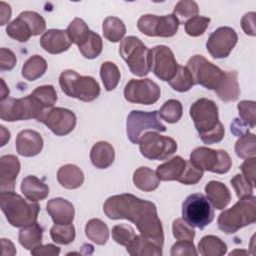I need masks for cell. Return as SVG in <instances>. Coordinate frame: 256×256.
<instances>
[{
  "instance_id": "52a82bcc",
  "label": "cell",
  "mask_w": 256,
  "mask_h": 256,
  "mask_svg": "<svg viewBox=\"0 0 256 256\" xmlns=\"http://www.w3.org/2000/svg\"><path fill=\"white\" fill-rule=\"evenodd\" d=\"M119 53L132 74L143 77L151 71L150 50L136 36H127L120 41Z\"/></svg>"
},
{
  "instance_id": "ba28073f",
  "label": "cell",
  "mask_w": 256,
  "mask_h": 256,
  "mask_svg": "<svg viewBox=\"0 0 256 256\" xmlns=\"http://www.w3.org/2000/svg\"><path fill=\"white\" fill-rule=\"evenodd\" d=\"M182 219L190 226L203 230L213 221L214 208L205 195L191 194L182 204Z\"/></svg>"
},
{
  "instance_id": "d6986e66",
  "label": "cell",
  "mask_w": 256,
  "mask_h": 256,
  "mask_svg": "<svg viewBox=\"0 0 256 256\" xmlns=\"http://www.w3.org/2000/svg\"><path fill=\"white\" fill-rule=\"evenodd\" d=\"M20 172V162L15 155L0 157V191H14L15 181Z\"/></svg>"
},
{
  "instance_id": "ab89813d",
  "label": "cell",
  "mask_w": 256,
  "mask_h": 256,
  "mask_svg": "<svg viewBox=\"0 0 256 256\" xmlns=\"http://www.w3.org/2000/svg\"><path fill=\"white\" fill-rule=\"evenodd\" d=\"M51 239L60 245H67L75 239V227L71 224H54L50 229Z\"/></svg>"
},
{
  "instance_id": "83f0119b",
  "label": "cell",
  "mask_w": 256,
  "mask_h": 256,
  "mask_svg": "<svg viewBox=\"0 0 256 256\" xmlns=\"http://www.w3.org/2000/svg\"><path fill=\"white\" fill-rule=\"evenodd\" d=\"M186 167V160L181 156H175L167 162L159 165L156 173L162 181H177L183 174Z\"/></svg>"
},
{
  "instance_id": "8fae6325",
  "label": "cell",
  "mask_w": 256,
  "mask_h": 256,
  "mask_svg": "<svg viewBox=\"0 0 256 256\" xmlns=\"http://www.w3.org/2000/svg\"><path fill=\"white\" fill-rule=\"evenodd\" d=\"M186 67L190 70L195 84L209 90L217 89L225 77V71H222L202 55L192 56Z\"/></svg>"
},
{
  "instance_id": "2e32d148",
  "label": "cell",
  "mask_w": 256,
  "mask_h": 256,
  "mask_svg": "<svg viewBox=\"0 0 256 256\" xmlns=\"http://www.w3.org/2000/svg\"><path fill=\"white\" fill-rule=\"evenodd\" d=\"M46 125L56 136H65L76 126V115L69 109L53 107L47 109L38 120Z\"/></svg>"
},
{
  "instance_id": "5bb4252c",
  "label": "cell",
  "mask_w": 256,
  "mask_h": 256,
  "mask_svg": "<svg viewBox=\"0 0 256 256\" xmlns=\"http://www.w3.org/2000/svg\"><path fill=\"white\" fill-rule=\"evenodd\" d=\"M161 90L158 84L149 78L131 79L125 85L124 97L130 103L151 105L160 98Z\"/></svg>"
},
{
  "instance_id": "f5cc1de1",
  "label": "cell",
  "mask_w": 256,
  "mask_h": 256,
  "mask_svg": "<svg viewBox=\"0 0 256 256\" xmlns=\"http://www.w3.org/2000/svg\"><path fill=\"white\" fill-rule=\"evenodd\" d=\"M171 256H184V255H197L193 241H177L173 244L170 252Z\"/></svg>"
},
{
  "instance_id": "681fc988",
  "label": "cell",
  "mask_w": 256,
  "mask_h": 256,
  "mask_svg": "<svg viewBox=\"0 0 256 256\" xmlns=\"http://www.w3.org/2000/svg\"><path fill=\"white\" fill-rule=\"evenodd\" d=\"M230 182H231V185H232L233 189L236 192V195H237L238 199L245 198V197L253 195L254 186L242 174H236L231 179Z\"/></svg>"
},
{
  "instance_id": "d590c367",
  "label": "cell",
  "mask_w": 256,
  "mask_h": 256,
  "mask_svg": "<svg viewBox=\"0 0 256 256\" xmlns=\"http://www.w3.org/2000/svg\"><path fill=\"white\" fill-rule=\"evenodd\" d=\"M71 43L76 44L78 47L83 45L89 38L91 30H89L85 21L81 18H74L65 30Z\"/></svg>"
},
{
  "instance_id": "680465c9",
  "label": "cell",
  "mask_w": 256,
  "mask_h": 256,
  "mask_svg": "<svg viewBox=\"0 0 256 256\" xmlns=\"http://www.w3.org/2000/svg\"><path fill=\"white\" fill-rule=\"evenodd\" d=\"M231 132L235 135V136H242L245 133L249 132V127L239 118H235L233 120V122L231 123Z\"/></svg>"
},
{
  "instance_id": "7bdbcfd3",
  "label": "cell",
  "mask_w": 256,
  "mask_h": 256,
  "mask_svg": "<svg viewBox=\"0 0 256 256\" xmlns=\"http://www.w3.org/2000/svg\"><path fill=\"white\" fill-rule=\"evenodd\" d=\"M79 48L80 53L87 59H94L98 57L103 48V42L99 34L91 31L88 40Z\"/></svg>"
},
{
  "instance_id": "9f6ffc18",
  "label": "cell",
  "mask_w": 256,
  "mask_h": 256,
  "mask_svg": "<svg viewBox=\"0 0 256 256\" xmlns=\"http://www.w3.org/2000/svg\"><path fill=\"white\" fill-rule=\"evenodd\" d=\"M255 12L246 13L241 19V27L246 35L255 36L256 28H255Z\"/></svg>"
},
{
  "instance_id": "6da1fadb",
  "label": "cell",
  "mask_w": 256,
  "mask_h": 256,
  "mask_svg": "<svg viewBox=\"0 0 256 256\" xmlns=\"http://www.w3.org/2000/svg\"><path fill=\"white\" fill-rule=\"evenodd\" d=\"M103 211L109 219L129 220L137 226L138 231L143 236L161 246L164 245L162 222L158 217L157 207L154 203L124 193L109 197L103 205Z\"/></svg>"
},
{
  "instance_id": "f907efd6",
  "label": "cell",
  "mask_w": 256,
  "mask_h": 256,
  "mask_svg": "<svg viewBox=\"0 0 256 256\" xmlns=\"http://www.w3.org/2000/svg\"><path fill=\"white\" fill-rule=\"evenodd\" d=\"M203 172L201 169L194 166L190 160H186V167L182 176L177 180L184 185H194L197 184L203 177Z\"/></svg>"
},
{
  "instance_id": "d4e9b609",
  "label": "cell",
  "mask_w": 256,
  "mask_h": 256,
  "mask_svg": "<svg viewBox=\"0 0 256 256\" xmlns=\"http://www.w3.org/2000/svg\"><path fill=\"white\" fill-rule=\"evenodd\" d=\"M115 159L113 146L106 141H99L93 145L90 151V160L98 169H106L112 165Z\"/></svg>"
},
{
  "instance_id": "94428289",
  "label": "cell",
  "mask_w": 256,
  "mask_h": 256,
  "mask_svg": "<svg viewBox=\"0 0 256 256\" xmlns=\"http://www.w3.org/2000/svg\"><path fill=\"white\" fill-rule=\"evenodd\" d=\"M1 243H2V247H3V251H5L6 249H8L9 255H15V254H16L15 247H14L13 243H12L9 239L2 238V239H1ZM3 251H2V252H3Z\"/></svg>"
},
{
  "instance_id": "bcb514c9",
  "label": "cell",
  "mask_w": 256,
  "mask_h": 256,
  "mask_svg": "<svg viewBox=\"0 0 256 256\" xmlns=\"http://www.w3.org/2000/svg\"><path fill=\"white\" fill-rule=\"evenodd\" d=\"M210 23V18L204 17V16H195L191 19H189L185 24V32L192 37H198L202 35L206 29L208 28Z\"/></svg>"
},
{
  "instance_id": "d6a6232c",
  "label": "cell",
  "mask_w": 256,
  "mask_h": 256,
  "mask_svg": "<svg viewBox=\"0 0 256 256\" xmlns=\"http://www.w3.org/2000/svg\"><path fill=\"white\" fill-rule=\"evenodd\" d=\"M47 70V62L40 55H33L26 60L21 74L28 81H35L42 77Z\"/></svg>"
},
{
  "instance_id": "603a6c76",
  "label": "cell",
  "mask_w": 256,
  "mask_h": 256,
  "mask_svg": "<svg viewBox=\"0 0 256 256\" xmlns=\"http://www.w3.org/2000/svg\"><path fill=\"white\" fill-rule=\"evenodd\" d=\"M205 193L212 206L218 210H223L231 201V193L228 187L220 181H209L205 188Z\"/></svg>"
},
{
  "instance_id": "c3c4849f",
  "label": "cell",
  "mask_w": 256,
  "mask_h": 256,
  "mask_svg": "<svg viewBox=\"0 0 256 256\" xmlns=\"http://www.w3.org/2000/svg\"><path fill=\"white\" fill-rule=\"evenodd\" d=\"M47 109L53 108L57 101V93L55 88L52 85H43L39 86L32 92Z\"/></svg>"
},
{
  "instance_id": "db71d44e",
  "label": "cell",
  "mask_w": 256,
  "mask_h": 256,
  "mask_svg": "<svg viewBox=\"0 0 256 256\" xmlns=\"http://www.w3.org/2000/svg\"><path fill=\"white\" fill-rule=\"evenodd\" d=\"M16 61H17L16 56L11 50L7 48L0 49V70L1 71L12 70L16 65Z\"/></svg>"
},
{
  "instance_id": "1f68e13d",
  "label": "cell",
  "mask_w": 256,
  "mask_h": 256,
  "mask_svg": "<svg viewBox=\"0 0 256 256\" xmlns=\"http://www.w3.org/2000/svg\"><path fill=\"white\" fill-rule=\"evenodd\" d=\"M227 252V245L215 235H206L198 243V253L202 256H222Z\"/></svg>"
},
{
  "instance_id": "484cf974",
  "label": "cell",
  "mask_w": 256,
  "mask_h": 256,
  "mask_svg": "<svg viewBox=\"0 0 256 256\" xmlns=\"http://www.w3.org/2000/svg\"><path fill=\"white\" fill-rule=\"evenodd\" d=\"M237 71H225V77L221 84L215 89V93L224 102L236 101L240 95V88L237 80Z\"/></svg>"
},
{
  "instance_id": "30bf717a",
  "label": "cell",
  "mask_w": 256,
  "mask_h": 256,
  "mask_svg": "<svg viewBox=\"0 0 256 256\" xmlns=\"http://www.w3.org/2000/svg\"><path fill=\"white\" fill-rule=\"evenodd\" d=\"M190 162L202 171H210L217 174L227 173L232 160L224 150H215L205 146L194 149L190 154Z\"/></svg>"
},
{
  "instance_id": "816d5d0a",
  "label": "cell",
  "mask_w": 256,
  "mask_h": 256,
  "mask_svg": "<svg viewBox=\"0 0 256 256\" xmlns=\"http://www.w3.org/2000/svg\"><path fill=\"white\" fill-rule=\"evenodd\" d=\"M29 23L32 28L33 36H37L42 34L46 29V22L44 18L34 11H23L20 13Z\"/></svg>"
},
{
  "instance_id": "f6af8a7d",
  "label": "cell",
  "mask_w": 256,
  "mask_h": 256,
  "mask_svg": "<svg viewBox=\"0 0 256 256\" xmlns=\"http://www.w3.org/2000/svg\"><path fill=\"white\" fill-rule=\"evenodd\" d=\"M173 236L178 241H193L195 237V230L192 226L186 223L183 219H175L172 223Z\"/></svg>"
},
{
  "instance_id": "836d02e7",
  "label": "cell",
  "mask_w": 256,
  "mask_h": 256,
  "mask_svg": "<svg viewBox=\"0 0 256 256\" xmlns=\"http://www.w3.org/2000/svg\"><path fill=\"white\" fill-rule=\"evenodd\" d=\"M102 32L108 41L116 43L123 39L126 33V27L120 18L109 16L103 21Z\"/></svg>"
},
{
  "instance_id": "f546056e",
  "label": "cell",
  "mask_w": 256,
  "mask_h": 256,
  "mask_svg": "<svg viewBox=\"0 0 256 256\" xmlns=\"http://www.w3.org/2000/svg\"><path fill=\"white\" fill-rule=\"evenodd\" d=\"M133 183L138 189L144 192H151L158 188L160 179L155 171L142 166L135 170L133 174Z\"/></svg>"
},
{
  "instance_id": "6125c7cd",
  "label": "cell",
  "mask_w": 256,
  "mask_h": 256,
  "mask_svg": "<svg viewBox=\"0 0 256 256\" xmlns=\"http://www.w3.org/2000/svg\"><path fill=\"white\" fill-rule=\"evenodd\" d=\"M0 129H1V144H0V146H4L10 140V132L3 125L0 126Z\"/></svg>"
},
{
  "instance_id": "44dd1931",
  "label": "cell",
  "mask_w": 256,
  "mask_h": 256,
  "mask_svg": "<svg viewBox=\"0 0 256 256\" xmlns=\"http://www.w3.org/2000/svg\"><path fill=\"white\" fill-rule=\"evenodd\" d=\"M40 45L50 54H59L67 51L71 46L66 31L60 29H49L40 38Z\"/></svg>"
},
{
  "instance_id": "b9f144b4",
  "label": "cell",
  "mask_w": 256,
  "mask_h": 256,
  "mask_svg": "<svg viewBox=\"0 0 256 256\" xmlns=\"http://www.w3.org/2000/svg\"><path fill=\"white\" fill-rule=\"evenodd\" d=\"M158 114L164 121L168 123H176L181 119L183 114L182 104L176 99H169L162 105Z\"/></svg>"
},
{
  "instance_id": "f35d334b",
  "label": "cell",
  "mask_w": 256,
  "mask_h": 256,
  "mask_svg": "<svg viewBox=\"0 0 256 256\" xmlns=\"http://www.w3.org/2000/svg\"><path fill=\"white\" fill-rule=\"evenodd\" d=\"M100 77L103 82L104 88L107 91L114 90L120 80V71L116 64L107 61L102 63L100 67Z\"/></svg>"
},
{
  "instance_id": "e575fe53",
  "label": "cell",
  "mask_w": 256,
  "mask_h": 256,
  "mask_svg": "<svg viewBox=\"0 0 256 256\" xmlns=\"http://www.w3.org/2000/svg\"><path fill=\"white\" fill-rule=\"evenodd\" d=\"M85 234L89 240L97 245H104L109 238V229L102 220L93 218L86 223Z\"/></svg>"
},
{
  "instance_id": "ffe728a7",
  "label": "cell",
  "mask_w": 256,
  "mask_h": 256,
  "mask_svg": "<svg viewBox=\"0 0 256 256\" xmlns=\"http://www.w3.org/2000/svg\"><path fill=\"white\" fill-rule=\"evenodd\" d=\"M46 211L54 224H71L74 220V206L64 198L50 199L46 204Z\"/></svg>"
},
{
  "instance_id": "8d00e7d4",
  "label": "cell",
  "mask_w": 256,
  "mask_h": 256,
  "mask_svg": "<svg viewBox=\"0 0 256 256\" xmlns=\"http://www.w3.org/2000/svg\"><path fill=\"white\" fill-rule=\"evenodd\" d=\"M168 83L172 89L178 92H187L195 85L190 70L186 66L181 65L178 66L176 74Z\"/></svg>"
},
{
  "instance_id": "3957f363",
  "label": "cell",
  "mask_w": 256,
  "mask_h": 256,
  "mask_svg": "<svg viewBox=\"0 0 256 256\" xmlns=\"http://www.w3.org/2000/svg\"><path fill=\"white\" fill-rule=\"evenodd\" d=\"M0 206L8 223L17 228L36 222L40 211L37 202L25 200L14 191L0 193Z\"/></svg>"
},
{
  "instance_id": "f1b7e54d",
  "label": "cell",
  "mask_w": 256,
  "mask_h": 256,
  "mask_svg": "<svg viewBox=\"0 0 256 256\" xmlns=\"http://www.w3.org/2000/svg\"><path fill=\"white\" fill-rule=\"evenodd\" d=\"M43 227L36 222L24 226L19 230L18 240L19 243L27 250L32 251L33 249L42 245Z\"/></svg>"
},
{
  "instance_id": "5b68a950",
  "label": "cell",
  "mask_w": 256,
  "mask_h": 256,
  "mask_svg": "<svg viewBox=\"0 0 256 256\" xmlns=\"http://www.w3.org/2000/svg\"><path fill=\"white\" fill-rule=\"evenodd\" d=\"M47 110L44 104L32 93L24 98H6L0 100V117L3 121L14 122L36 119Z\"/></svg>"
},
{
  "instance_id": "6f0895ef",
  "label": "cell",
  "mask_w": 256,
  "mask_h": 256,
  "mask_svg": "<svg viewBox=\"0 0 256 256\" xmlns=\"http://www.w3.org/2000/svg\"><path fill=\"white\" fill-rule=\"evenodd\" d=\"M30 252L32 255H35V256H39V255L40 256L41 255L57 256L60 254V248L53 244H45V245H40L39 247L33 249Z\"/></svg>"
},
{
  "instance_id": "9a60e30c",
  "label": "cell",
  "mask_w": 256,
  "mask_h": 256,
  "mask_svg": "<svg viewBox=\"0 0 256 256\" xmlns=\"http://www.w3.org/2000/svg\"><path fill=\"white\" fill-rule=\"evenodd\" d=\"M151 70L162 81L169 82L178 69L177 63L172 50L165 45H158L150 49Z\"/></svg>"
},
{
  "instance_id": "277c9868",
  "label": "cell",
  "mask_w": 256,
  "mask_h": 256,
  "mask_svg": "<svg viewBox=\"0 0 256 256\" xmlns=\"http://www.w3.org/2000/svg\"><path fill=\"white\" fill-rule=\"evenodd\" d=\"M256 221V198L254 195L241 198L218 217V228L225 234H234L239 229Z\"/></svg>"
},
{
  "instance_id": "7dc6e473",
  "label": "cell",
  "mask_w": 256,
  "mask_h": 256,
  "mask_svg": "<svg viewBox=\"0 0 256 256\" xmlns=\"http://www.w3.org/2000/svg\"><path fill=\"white\" fill-rule=\"evenodd\" d=\"M136 236L134 229L127 224H118L113 226L112 228V238L113 240L122 245V246H127L133 238Z\"/></svg>"
},
{
  "instance_id": "11a10c76",
  "label": "cell",
  "mask_w": 256,
  "mask_h": 256,
  "mask_svg": "<svg viewBox=\"0 0 256 256\" xmlns=\"http://www.w3.org/2000/svg\"><path fill=\"white\" fill-rule=\"evenodd\" d=\"M255 167H256V158L255 157L246 159L240 166L242 175L246 179H248L254 187H255Z\"/></svg>"
},
{
  "instance_id": "e0dca14e",
  "label": "cell",
  "mask_w": 256,
  "mask_h": 256,
  "mask_svg": "<svg viewBox=\"0 0 256 256\" xmlns=\"http://www.w3.org/2000/svg\"><path fill=\"white\" fill-rule=\"evenodd\" d=\"M237 40L238 35L233 28L222 26L210 34L206 42V48L213 58H226L235 47Z\"/></svg>"
},
{
  "instance_id": "7c38bea8",
  "label": "cell",
  "mask_w": 256,
  "mask_h": 256,
  "mask_svg": "<svg viewBox=\"0 0 256 256\" xmlns=\"http://www.w3.org/2000/svg\"><path fill=\"white\" fill-rule=\"evenodd\" d=\"M138 144L142 156L149 160H165L177 150V143L173 138L156 131L145 132Z\"/></svg>"
},
{
  "instance_id": "be15d7a7",
  "label": "cell",
  "mask_w": 256,
  "mask_h": 256,
  "mask_svg": "<svg viewBox=\"0 0 256 256\" xmlns=\"http://www.w3.org/2000/svg\"><path fill=\"white\" fill-rule=\"evenodd\" d=\"M1 80V84H2V88H1V96H0V100H4L6 98H8V95H9V89L7 88L5 82L3 79H0Z\"/></svg>"
},
{
  "instance_id": "ac0fdd59",
  "label": "cell",
  "mask_w": 256,
  "mask_h": 256,
  "mask_svg": "<svg viewBox=\"0 0 256 256\" xmlns=\"http://www.w3.org/2000/svg\"><path fill=\"white\" fill-rule=\"evenodd\" d=\"M15 146L19 155L24 157H34L42 151L43 138L37 131L25 129L18 133Z\"/></svg>"
},
{
  "instance_id": "4fadbf2b",
  "label": "cell",
  "mask_w": 256,
  "mask_h": 256,
  "mask_svg": "<svg viewBox=\"0 0 256 256\" xmlns=\"http://www.w3.org/2000/svg\"><path fill=\"white\" fill-rule=\"evenodd\" d=\"M179 25L174 14L163 16L146 14L137 21L138 30L149 37H172L177 33Z\"/></svg>"
},
{
  "instance_id": "7a4b0ae2",
  "label": "cell",
  "mask_w": 256,
  "mask_h": 256,
  "mask_svg": "<svg viewBox=\"0 0 256 256\" xmlns=\"http://www.w3.org/2000/svg\"><path fill=\"white\" fill-rule=\"evenodd\" d=\"M195 128L204 144L220 142L225 135L222 123L219 121L218 107L214 101L208 98H200L189 109Z\"/></svg>"
},
{
  "instance_id": "8992f818",
  "label": "cell",
  "mask_w": 256,
  "mask_h": 256,
  "mask_svg": "<svg viewBox=\"0 0 256 256\" xmlns=\"http://www.w3.org/2000/svg\"><path fill=\"white\" fill-rule=\"evenodd\" d=\"M61 90L68 96L84 102L94 101L100 95V86L91 76H82L74 70H65L59 76Z\"/></svg>"
},
{
  "instance_id": "9c48e42d",
  "label": "cell",
  "mask_w": 256,
  "mask_h": 256,
  "mask_svg": "<svg viewBox=\"0 0 256 256\" xmlns=\"http://www.w3.org/2000/svg\"><path fill=\"white\" fill-rule=\"evenodd\" d=\"M147 131H166V126L162 124L158 111L132 110L126 121V132L130 142L138 144L142 135Z\"/></svg>"
},
{
  "instance_id": "91938a15",
  "label": "cell",
  "mask_w": 256,
  "mask_h": 256,
  "mask_svg": "<svg viewBox=\"0 0 256 256\" xmlns=\"http://www.w3.org/2000/svg\"><path fill=\"white\" fill-rule=\"evenodd\" d=\"M11 7L4 1L0 2V25H5L11 18Z\"/></svg>"
},
{
  "instance_id": "60d3db41",
  "label": "cell",
  "mask_w": 256,
  "mask_h": 256,
  "mask_svg": "<svg viewBox=\"0 0 256 256\" xmlns=\"http://www.w3.org/2000/svg\"><path fill=\"white\" fill-rule=\"evenodd\" d=\"M199 13L198 4L192 0H181L179 1L173 10L175 17L179 24H185L189 19L197 16Z\"/></svg>"
},
{
  "instance_id": "74e56055",
  "label": "cell",
  "mask_w": 256,
  "mask_h": 256,
  "mask_svg": "<svg viewBox=\"0 0 256 256\" xmlns=\"http://www.w3.org/2000/svg\"><path fill=\"white\" fill-rule=\"evenodd\" d=\"M235 153L241 159H248L256 155L255 134L247 132L240 136L235 143Z\"/></svg>"
},
{
  "instance_id": "4316f807",
  "label": "cell",
  "mask_w": 256,
  "mask_h": 256,
  "mask_svg": "<svg viewBox=\"0 0 256 256\" xmlns=\"http://www.w3.org/2000/svg\"><path fill=\"white\" fill-rule=\"evenodd\" d=\"M57 180L59 184L66 189H76L83 184L84 174L78 166L66 164L58 169Z\"/></svg>"
},
{
  "instance_id": "ee69618b",
  "label": "cell",
  "mask_w": 256,
  "mask_h": 256,
  "mask_svg": "<svg viewBox=\"0 0 256 256\" xmlns=\"http://www.w3.org/2000/svg\"><path fill=\"white\" fill-rule=\"evenodd\" d=\"M240 119L249 127L256 125V103L251 100H242L237 104Z\"/></svg>"
},
{
  "instance_id": "7402d4cb",
  "label": "cell",
  "mask_w": 256,
  "mask_h": 256,
  "mask_svg": "<svg viewBox=\"0 0 256 256\" xmlns=\"http://www.w3.org/2000/svg\"><path fill=\"white\" fill-rule=\"evenodd\" d=\"M162 248L163 246L142 234L136 235L126 246V250L131 256H161Z\"/></svg>"
},
{
  "instance_id": "4dcf8cb0",
  "label": "cell",
  "mask_w": 256,
  "mask_h": 256,
  "mask_svg": "<svg viewBox=\"0 0 256 256\" xmlns=\"http://www.w3.org/2000/svg\"><path fill=\"white\" fill-rule=\"evenodd\" d=\"M6 33L10 38L22 43L27 42L30 37L33 36L31 26L21 14H19L18 17L13 21L8 23L6 27Z\"/></svg>"
},
{
  "instance_id": "cb8c5ba5",
  "label": "cell",
  "mask_w": 256,
  "mask_h": 256,
  "mask_svg": "<svg viewBox=\"0 0 256 256\" xmlns=\"http://www.w3.org/2000/svg\"><path fill=\"white\" fill-rule=\"evenodd\" d=\"M21 192L26 199L32 202L44 200L49 194V187L34 175L26 176L21 183Z\"/></svg>"
}]
</instances>
